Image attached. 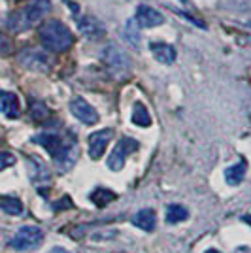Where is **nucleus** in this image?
I'll use <instances>...</instances> for the list:
<instances>
[{"label":"nucleus","mask_w":251,"mask_h":253,"mask_svg":"<svg viewBox=\"0 0 251 253\" xmlns=\"http://www.w3.org/2000/svg\"><path fill=\"white\" fill-rule=\"evenodd\" d=\"M78 29L87 38H102L106 34V27L93 15H84L82 19H78Z\"/></svg>","instance_id":"obj_11"},{"label":"nucleus","mask_w":251,"mask_h":253,"mask_svg":"<svg viewBox=\"0 0 251 253\" xmlns=\"http://www.w3.org/2000/svg\"><path fill=\"white\" fill-rule=\"evenodd\" d=\"M221 6L227 8V10L244 11V10H251V0H223Z\"/></svg>","instance_id":"obj_22"},{"label":"nucleus","mask_w":251,"mask_h":253,"mask_svg":"<svg viewBox=\"0 0 251 253\" xmlns=\"http://www.w3.org/2000/svg\"><path fill=\"white\" fill-rule=\"evenodd\" d=\"M17 61L21 66L34 70V72H47L51 68V59L49 55L42 49H36V47H27L17 55Z\"/></svg>","instance_id":"obj_5"},{"label":"nucleus","mask_w":251,"mask_h":253,"mask_svg":"<svg viewBox=\"0 0 251 253\" xmlns=\"http://www.w3.org/2000/svg\"><path fill=\"white\" fill-rule=\"evenodd\" d=\"M0 210H4L6 213H10V215H19L23 211V204L19 199L10 197V195H4V197H0Z\"/></svg>","instance_id":"obj_19"},{"label":"nucleus","mask_w":251,"mask_h":253,"mask_svg":"<svg viewBox=\"0 0 251 253\" xmlns=\"http://www.w3.org/2000/svg\"><path fill=\"white\" fill-rule=\"evenodd\" d=\"M149 49L153 53V57L157 59L159 63L163 64H172L176 61V49L170 45V43L163 42H151L149 43Z\"/></svg>","instance_id":"obj_13"},{"label":"nucleus","mask_w":251,"mask_h":253,"mask_svg":"<svg viewBox=\"0 0 251 253\" xmlns=\"http://www.w3.org/2000/svg\"><path fill=\"white\" fill-rule=\"evenodd\" d=\"M115 199H117V195L106 187H98L91 193V202H94V206H98V208H104L106 204L114 202Z\"/></svg>","instance_id":"obj_17"},{"label":"nucleus","mask_w":251,"mask_h":253,"mask_svg":"<svg viewBox=\"0 0 251 253\" xmlns=\"http://www.w3.org/2000/svg\"><path fill=\"white\" fill-rule=\"evenodd\" d=\"M244 221L250 223V225H251V215H244Z\"/></svg>","instance_id":"obj_28"},{"label":"nucleus","mask_w":251,"mask_h":253,"mask_svg":"<svg viewBox=\"0 0 251 253\" xmlns=\"http://www.w3.org/2000/svg\"><path fill=\"white\" fill-rule=\"evenodd\" d=\"M132 123L138 126H149L151 125V116L147 112V108L142 102H136L132 108Z\"/></svg>","instance_id":"obj_20"},{"label":"nucleus","mask_w":251,"mask_h":253,"mask_svg":"<svg viewBox=\"0 0 251 253\" xmlns=\"http://www.w3.org/2000/svg\"><path fill=\"white\" fill-rule=\"evenodd\" d=\"M11 165H15V157L8 151H0V170L8 169Z\"/></svg>","instance_id":"obj_25"},{"label":"nucleus","mask_w":251,"mask_h":253,"mask_svg":"<svg viewBox=\"0 0 251 253\" xmlns=\"http://www.w3.org/2000/svg\"><path fill=\"white\" fill-rule=\"evenodd\" d=\"M32 117L34 119H45V117L49 116V110H47V106L43 104V102H32Z\"/></svg>","instance_id":"obj_23"},{"label":"nucleus","mask_w":251,"mask_h":253,"mask_svg":"<svg viewBox=\"0 0 251 253\" xmlns=\"http://www.w3.org/2000/svg\"><path fill=\"white\" fill-rule=\"evenodd\" d=\"M189 217L187 208H183L181 204H172L167 208V221L168 223H181Z\"/></svg>","instance_id":"obj_21"},{"label":"nucleus","mask_w":251,"mask_h":253,"mask_svg":"<svg viewBox=\"0 0 251 253\" xmlns=\"http://www.w3.org/2000/svg\"><path fill=\"white\" fill-rule=\"evenodd\" d=\"M11 51H13V43H11L10 36H6V34L0 32V57H6Z\"/></svg>","instance_id":"obj_24"},{"label":"nucleus","mask_w":251,"mask_h":253,"mask_svg":"<svg viewBox=\"0 0 251 253\" xmlns=\"http://www.w3.org/2000/svg\"><path fill=\"white\" fill-rule=\"evenodd\" d=\"M43 242V232L40 227L34 225H25L19 231L15 232V236L10 240V246L17 252H27V250H34Z\"/></svg>","instance_id":"obj_4"},{"label":"nucleus","mask_w":251,"mask_h":253,"mask_svg":"<svg viewBox=\"0 0 251 253\" xmlns=\"http://www.w3.org/2000/svg\"><path fill=\"white\" fill-rule=\"evenodd\" d=\"M32 140H34L36 144H40L42 148L47 149V151H49V155L57 161V165H59L63 170L70 169V167L74 165L76 155H78V148H76V144L64 142L61 136H57V134H47V132L38 134V136H34Z\"/></svg>","instance_id":"obj_2"},{"label":"nucleus","mask_w":251,"mask_h":253,"mask_svg":"<svg viewBox=\"0 0 251 253\" xmlns=\"http://www.w3.org/2000/svg\"><path fill=\"white\" fill-rule=\"evenodd\" d=\"M49 253H70L68 250H64V248H53Z\"/></svg>","instance_id":"obj_27"},{"label":"nucleus","mask_w":251,"mask_h":253,"mask_svg":"<svg viewBox=\"0 0 251 253\" xmlns=\"http://www.w3.org/2000/svg\"><path fill=\"white\" fill-rule=\"evenodd\" d=\"M136 21H138V25L144 27V29H153V27L163 25V23H165V17L161 15L159 10L142 4V6H138V10H136Z\"/></svg>","instance_id":"obj_9"},{"label":"nucleus","mask_w":251,"mask_h":253,"mask_svg":"<svg viewBox=\"0 0 251 253\" xmlns=\"http://www.w3.org/2000/svg\"><path fill=\"white\" fill-rule=\"evenodd\" d=\"M29 174H31L32 181H36V183H42V181H47L51 178L47 167L42 161H36V159H29Z\"/></svg>","instance_id":"obj_15"},{"label":"nucleus","mask_w":251,"mask_h":253,"mask_svg":"<svg viewBox=\"0 0 251 253\" xmlns=\"http://www.w3.org/2000/svg\"><path fill=\"white\" fill-rule=\"evenodd\" d=\"M206 253H219V252H217V250H208Z\"/></svg>","instance_id":"obj_29"},{"label":"nucleus","mask_w":251,"mask_h":253,"mask_svg":"<svg viewBox=\"0 0 251 253\" xmlns=\"http://www.w3.org/2000/svg\"><path fill=\"white\" fill-rule=\"evenodd\" d=\"M38 36H40V42H42L43 47L53 53L68 51L74 43V36L70 29L59 19L43 21L38 29Z\"/></svg>","instance_id":"obj_1"},{"label":"nucleus","mask_w":251,"mask_h":253,"mask_svg":"<svg viewBox=\"0 0 251 253\" xmlns=\"http://www.w3.org/2000/svg\"><path fill=\"white\" fill-rule=\"evenodd\" d=\"M138 149V142L136 140H132V138H121L119 142H117V146L115 149L112 151V155L108 157V167L117 172V170H121L125 167V159L128 153H134Z\"/></svg>","instance_id":"obj_6"},{"label":"nucleus","mask_w":251,"mask_h":253,"mask_svg":"<svg viewBox=\"0 0 251 253\" xmlns=\"http://www.w3.org/2000/svg\"><path fill=\"white\" fill-rule=\"evenodd\" d=\"M114 138V130L112 128H102V130H96L89 136V155L91 159H100L102 153L106 151L108 144L112 142Z\"/></svg>","instance_id":"obj_8"},{"label":"nucleus","mask_w":251,"mask_h":253,"mask_svg":"<svg viewBox=\"0 0 251 253\" xmlns=\"http://www.w3.org/2000/svg\"><path fill=\"white\" fill-rule=\"evenodd\" d=\"M70 206H72V201L68 197H64L63 201H61V204H55L53 206V210H63V208H70Z\"/></svg>","instance_id":"obj_26"},{"label":"nucleus","mask_w":251,"mask_h":253,"mask_svg":"<svg viewBox=\"0 0 251 253\" xmlns=\"http://www.w3.org/2000/svg\"><path fill=\"white\" fill-rule=\"evenodd\" d=\"M155 223H157L155 211L149 210V208H147V210H140L138 213H134V217H132V225L147 232L155 229Z\"/></svg>","instance_id":"obj_14"},{"label":"nucleus","mask_w":251,"mask_h":253,"mask_svg":"<svg viewBox=\"0 0 251 253\" xmlns=\"http://www.w3.org/2000/svg\"><path fill=\"white\" fill-rule=\"evenodd\" d=\"M70 112H72V116L76 119H80L85 125L98 123V112L85 98H82V96H76V98L70 100Z\"/></svg>","instance_id":"obj_7"},{"label":"nucleus","mask_w":251,"mask_h":253,"mask_svg":"<svg viewBox=\"0 0 251 253\" xmlns=\"http://www.w3.org/2000/svg\"><path fill=\"white\" fill-rule=\"evenodd\" d=\"M0 112L4 116L11 117H19V112H21V104H19V98L15 93H10V91H0Z\"/></svg>","instance_id":"obj_12"},{"label":"nucleus","mask_w":251,"mask_h":253,"mask_svg":"<svg viewBox=\"0 0 251 253\" xmlns=\"http://www.w3.org/2000/svg\"><path fill=\"white\" fill-rule=\"evenodd\" d=\"M102 63L110 70V74L119 80L126 78L130 72V61H128L126 53L117 45H106L102 51Z\"/></svg>","instance_id":"obj_3"},{"label":"nucleus","mask_w":251,"mask_h":253,"mask_svg":"<svg viewBox=\"0 0 251 253\" xmlns=\"http://www.w3.org/2000/svg\"><path fill=\"white\" fill-rule=\"evenodd\" d=\"M49 10H51V0H31V2L23 8V13L27 15L29 23L34 27L45 13H49Z\"/></svg>","instance_id":"obj_10"},{"label":"nucleus","mask_w":251,"mask_h":253,"mask_svg":"<svg viewBox=\"0 0 251 253\" xmlns=\"http://www.w3.org/2000/svg\"><path fill=\"white\" fill-rule=\"evenodd\" d=\"M138 21L136 19H128L125 23V31H123V36H125V40L134 49H140V31H138Z\"/></svg>","instance_id":"obj_18"},{"label":"nucleus","mask_w":251,"mask_h":253,"mask_svg":"<svg viewBox=\"0 0 251 253\" xmlns=\"http://www.w3.org/2000/svg\"><path fill=\"white\" fill-rule=\"evenodd\" d=\"M246 170H248L246 161H240L238 165L229 167V169L225 170V179H227V183H229V185H238V183H242L244 178H246Z\"/></svg>","instance_id":"obj_16"}]
</instances>
